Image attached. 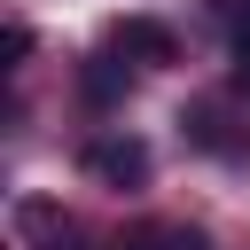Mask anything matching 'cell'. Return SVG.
<instances>
[{
  "mask_svg": "<svg viewBox=\"0 0 250 250\" xmlns=\"http://www.w3.org/2000/svg\"><path fill=\"white\" fill-rule=\"evenodd\" d=\"M109 55H125V62H141V70H156V62H172L180 55V39L156 23V16H125V23H109V39H102Z\"/></svg>",
  "mask_w": 250,
  "mask_h": 250,
  "instance_id": "cell-1",
  "label": "cell"
},
{
  "mask_svg": "<svg viewBox=\"0 0 250 250\" xmlns=\"http://www.w3.org/2000/svg\"><path fill=\"white\" fill-rule=\"evenodd\" d=\"M86 172L109 180V188H141V180H148V141H133V133L86 141Z\"/></svg>",
  "mask_w": 250,
  "mask_h": 250,
  "instance_id": "cell-2",
  "label": "cell"
},
{
  "mask_svg": "<svg viewBox=\"0 0 250 250\" xmlns=\"http://www.w3.org/2000/svg\"><path fill=\"white\" fill-rule=\"evenodd\" d=\"M219 8V23L234 31V47H250V0H211Z\"/></svg>",
  "mask_w": 250,
  "mask_h": 250,
  "instance_id": "cell-3",
  "label": "cell"
},
{
  "mask_svg": "<svg viewBox=\"0 0 250 250\" xmlns=\"http://www.w3.org/2000/svg\"><path fill=\"white\" fill-rule=\"evenodd\" d=\"M23 55H31V23H23V16H16V23H8V70H16V62H23Z\"/></svg>",
  "mask_w": 250,
  "mask_h": 250,
  "instance_id": "cell-4",
  "label": "cell"
},
{
  "mask_svg": "<svg viewBox=\"0 0 250 250\" xmlns=\"http://www.w3.org/2000/svg\"><path fill=\"white\" fill-rule=\"evenodd\" d=\"M234 86L250 94V47H234Z\"/></svg>",
  "mask_w": 250,
  "mask_h": 250,
  "instance_id": "cell-5",
  "label": "cell"
}]
</instances>
